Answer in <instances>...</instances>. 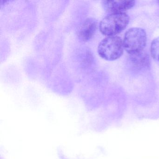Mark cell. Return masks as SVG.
<instances>
[{"label": "cell", "mask_w": 159, "mask_h": 159, "mask_svg": "<svg viewBox=\"0 0 159 159\" xmlns=\"http://www.w3.org/2000/svg\"><path fill=\"white\" fill-rule=\"evenodd\" d=\"M129 22V16L125 13L110 14L101 20L99 30L104 35L114 36L125 29Z\"/></svg>", "instance_id": "obj_1"}, {"label": "cell", "mask_w": 159, "mask_h": 159, "mask_svg": "<svg viewBox=\"0 0 159 159\" xmlns=\"http://www.w3.org/2000/svg\"><path fill=\"white\" fill-rule=\"evenodd\" d=\"M124 46L121 39L118 36L105 38L98 44V52L102 58L113 61L120 58L123 53Z\"/></svg>", "instance_id": "obj_2"}, {"label": "cell", "mask_w": 159, "mask_h": 159, "mask_svg": "<svg viewBox=\"0 0 159 159\" xmlns=\"http://www.w3.org/2000/svg\"><path fill=\"white\" fill-rule=\"evenodd\" d=\"M124 48L130 55L144 51L147 43V34L144 30L134 28L127 30L125 35Z\"/></svg>", "instance_id": "obj_3"}, {"label": "cell", "mask_w": 159, "mask_h": 159, "mask_svg": "<svg viewBox=\"0 0 159 159\" xmlns=\"http://www.w3.org/2000/svg\"><path fill=\"white\" fill-rule=\"evenodd\" d=\"M98 22L96 19L88 18L84 21L77 29V35L82 41L87 42L93 38L97 29Z\"/></svg>", "instance_id": "obj_4"}, {"label": "cell", "mask_w": 159, "mask_h": 159, "mask_svg": "<svg viewBox=\"0 0 159 159\" xmlns=\"http://www.w3.org/2000/svg\"><path fill=\"white\" fill-rule=\"evenodd\" d=\"M134 1H103L102 6L105 11L111 14L120 13L134 7Z\"/></svg>", "instance_id": "obj_5"}, {"label": "cell", "mask_w": 159, "mask_h": 159, "mask_svg": "<svg viewBox=\"0 0 159 159\" xmlns=\"http://www.w3.org/2000/svg\"><path fill=\"white\" fill-rule=\"evenodd\" d=\"M129 60L132 65L137 69L146 67L149 65L148 55L144 51L130 55Z\"/></svg>", "instance_id": "obj_6"}, {"label": "cell", "mask_w": 159, "mask_h": 159, "mask_svg": "<svg viewBox=\"0 0 159 159\" xmlns=\"http://www.w3.org/2000/svg\"><path fill=\"white\" fill-rule=\"evenodd\" d=\"M151 53L152 57L159 61V37L152 41L151 45Z\"/></svg>", "instance_id": "obj_7"}, {"label": "cell", "mask_w": 159, "mask_h": 159, "mask_svg": "<svg viewBox=\"0 0 159 159\" xmlns=\"http://www.w3.org/2000/svg\"></svg>", "instance_id": "obj_8"}]
</instances>
